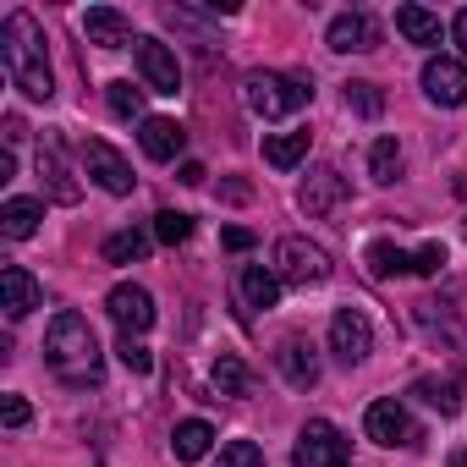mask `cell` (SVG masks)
Listing matches in <instances>:
<instances>
[{
    "mask_svg": "<svg viewBox=\"0 0 467 467\" xmlns=\"http://www.w3.org/2000/svg\"><path fill=\"white\" fill-rule=\"evenodd\" d=\"M396 28L407 45H440V17L423 6H396Z\"/></svg>",
    "mask_w": 467,
    "mask_h": 467,
    "instance_id": "23",
    "label": "cell"
},
{
    "mask_svg": "<svg viewBox=\"0 0 467 467\" xmlns=\"http://www.w3.org/2000/svg\"><path fill=\"white\" fill-rule=\"evenodd\" d=\"M116 352H121V363H127L132 374H149V368H154L149 347H143V341H132V336H121V347H116Z\"/></svg>",
    "mask_w": 467,
    "mask_h": 467,
    "instance_id": "33",
    "label": "cell"
},
{
    "mask_svg": "<svg viewBox=\"0 0 467 467\" xmlns=\"http://www.w3.org/2000/svg\"><path fill=\"white\" fill-rule=\"evenodd\" d=\"M275 363H281L286 385H297V390H314V385H319V352H314V341L286 336V341H281V352H275Z\"/></svg>",
    "mask_w": 467,
    "mask_h": 467,
    "instance_id": "14",
    "label": "cell"
},
{
    "mask_svg": "<svg viewBox=\"0 0 467 467\" xmlns=\"http://www.w3.org/2000/svg\"><path fill=\"white\" fill-rule=\"evenodd\" d=\"M138 72H143V83H149L154 94H182V67H176L171 45L138 39Z\"/></svg>",
    "mask_w": 467,
    "mask_h": 467,
    "instance_id": "11",
    "label": "cell"
},
{
    "mask_svg": "<svg viewBox=\"0 0 467 467\" xmlns=\"http://www.w3.org/2000/svg\"><path fill=\"white\" fill-rule=\"evenodd\" d=\"M275 275L292 281V286H319L330 275V254L308 237H281L275 243Z\"/></svg>",
    "mask_w": 467,
    "mask_h": 467,
    "instance_id": "5",
    "label": "cell"
},
{
    "mask_svg": "<svg viewBox=\"0 0 467 467\" xmlns=\"http://www.w3.org/2000/svg\"><path fill=\"white\" fill-rule=\"evenodd\" d=\"M451 467H467V451H456V456H451Z\"/></svg>",
    "mask_w": 467,
    "mask_h": 467,
    "instance_id": "41",
    "label": "cell"
},
{
    "mask_svg": "<svg viewBox=\"0 0 467 467\" xmlns=\"http://www.w3.org/2000/svg\"><path fill=\"white\" fill-rule=\"evenodd\" d=\"M412 396L418 401H429L434 412H462V379H434V374H423V379H412Z\"/></svg>",
    "mask_w": 467,
    "mask_h": 467,
    "instance_id": "22",
    "label": "cell"
},
{
    "mask_svg": "<svg viewBox=\"0 0 467 467\" xmlns=\"http://www.w3.org/2000/svg\"><path fill=\"white\" fill-rule=\"evenodd\" d=\"M363 429H368L374 445H418V440H423L418 423H412V412H407L401 401H374V407L363 412Z\"/></svg>",
    "mask_w": 467,
    "mask_h": 467,
    "instance_id": "7",
    "label": "cell"
},
{
    "mask_svg": "<svg viewBox=\"0 0 467 467\" xmlns=\"http://www.w3.org/2000/svg\"><path fill=\"white\" fill-rule=\"evenodd\" d=\"M39 176H45V187H50V198H56V203H78V182H72V171H67L61 143H56V138H45V143H39Z\"/></svg>",
    "mask_w": 467,
    "mask_h": 467,
    "instance_id": "18",
    "label": "cell"
},
{
    "mask_svg": "<svg viewBox=\"0 0 467 467\" xmlns=\"http://www.w3.org/2000/svg\"><path fill=\"white\" fill-rule=\"evenodd\" d=\"M292 462L297 467H352V445H347V434L330 418H308L303 434H297Z\"/></svg>",
    "mask_w": 467,
    "mask_h": 467,
    "instance_id": "4",
    "label": "cell"
},
{
    "mask_svg": "<svg viewBox=\"0 0 467 467\" xmlns=\"http://www.w3.org/2000/svg\"><path fill=\"white\" fill-rule=\"evenodd\" d=\"M423 94H429L434 105H445V110L467 105V67H462V61H451V56L423 61Z\"/></svg>",
    "mask_w": 467,
    "mask_h": 467,
    "instance_id": "9",
    "label": "cell"
},
{
    "mask_svg": "<svg viewBox=\"0 0 467 467\" xmlns=\"http://www.w3.org/2000/svg\"><path fill=\"white\" fill-rule=\"evenodd\" d=\"M39 220H45V203H39V198H12L6 209H0V231H6L12 243L34 237V231H39Z\"/></svg>",
    "mask_w": 467,
    "mask_h": 467,
    "instance_id": "21",
    "label": "cell"
},
{
    "mask_svg": "<svg viewBox=\"0 0 467 467\" xmlns=\"http://www.w3.org/2000/svg\"><path fill=\"white\" fill-rule=\"evenodd\" d=\"M138 143H143L149 160H176L182 143H187V132H182V121H171V116H149L143 132H138Z\"/></svg>",
    "mask_w": 467,
    "mask_h": 467,
    "instance_id": "17",
    "label": "cell"
},
{
    "mask_svg": "<svg viewBox=\"0 0 467 467\" xmlns=\"http://www.w3.org/2000/svg\"><path fill=\"white\" fill-rule=\"evenodd\" d=\"M237 286H243V303H248L254 314H259V308H275V303H281V275H275V270H265V265H248Z\"/></svg>",
    "mask_w": 467,
    "mask_h": 467,
    "instance_id": "19",
    "label": "cell"
},
{
    "mask_svg": "<svg viewBox=\"0 0 467 467\" xmlns=\"http://www.w3.org/2000/svg\"><path fill=\"white\" fill-rule=\"evenodd\" d=\"M368 176H374L379 187H390V182L401 176V143H396V138H379V143L368 149Z\"/></svg>",
    "mask_w": 467,
    "mask_h": 467,
    "instance_id": "26",
    "label": "cell"
},
{
    "mask_svg": "<svg viewBox=\"0 0 467 467\" xmlns=\"http://www.w3.org/2000/svg\"><path fill=\"white\" fill-rule=\"evenodd\" d=\"M368 270H374L379 281H390V275H407V270H412V254H401L396 243H368Z\"/></svg>",
    "mask_w": 467,
    "mask_h": 467,
    "instance_id": "27",
    "label": "cell"
},
{
    "mask_svg": "<svg viewBox=\"0 0 467 467\" xmlns=\"http://www.w3.org/2000/svg\"><path fill=\"white\" fill-rule=\"evenodd\" d=\"M105 99H110V116H121V121H138V116H143V88H132V83H110ZM143 121H149V116H143Z\"/></svg>",
    "mask_w": 467,
    "mask_h": 467,
    "instance_id": "30",
    "label": "cell"
},
{
    "mask_svg": "<svg viewBox=\"0 0 467 467\" xmlns=\"http://www.w3.org/2000/svg\"><path fill=\"white\" fill-rule=\"evenodd\" d=\"M0 418H6V429H23V423H28V401H23V396H6Z\"/></svg>",
    "mask_w": 467,
    "mask_h": 467,
    "instance_id": "35",
    "label": "cell"
},
{
    "mask_svg": "<svg viewBox=\"0 0 467 467\" xmlns=\"http://www.w3.org/2000/svg\"><path fill=\"white\" fill-rule=\"evenodd\" d=\"M209 445H214V429H209L203 418H187V423H176V434H171V456H176V462H203Z\"/></svg>",
    "mask_w": 467,
    "mask_h": 467,
    "instance_id": "20",
    "label": "cell"
},
{
    "mask_svg": "<svg viewBox=\"0 0 467 467\" xmlns=\"http://www.w3.org/2000/svg\"><path fill=\"white\" fill-rule=\"evenodd\" d=\"M220 198H231V203H248V198H254V187H248V182H220Z\"/></svg>",
    "mask_w": 467,
    "mask_h": 467,
    "instance_id": "36",
    "label": "cell"
},
{
    "mask_svg": "<svg viewBox=\"0 0 467 467\" xmlns=\"http://www.w3.org/2000/svg\"><path fill=\"white\" fill-rule=\"evenodd\" d=\"M12 171H17V154H12V149H0V182H12Z\"/></svg>",
    "mask_w": 467,
    "mask_h": 467,
    "instance_id": "40",
    "label": "cell"
},
{
    "mask_svg": "<svg viewBox=\"0 0 467 467\" xmlns=\"http://www.w3.org/2000/svg\"><path fill=\"white\" fill-rule=\"evenodd\" d=\"M0 67H6L12 88H23L28 99H50L56 83H50V56H45V28L34 23V12H12L0 23Z\"/></svg>",
    "mask_w": 467,
    "mask_h": 467,
    "instance_id": "1",
    "label": "cell"
},
{
    "mask_svg": "<svg viewBox=\"0 0 467 467\" xmlns=\"http://www.w3.org/2000/svg\"><path fill=\"white\" fill-rule=\"evenodd\" d=\"M203 176H209V171H203L198 160H187V165H182V182H187V187H203Z\"/></svg>",
    "mask_w": 467,
    "mask_h": 467,
    "instance_id": "38",
    "label": "cell"
},
{
    "mask_svg": "<svg viewBox=\"0 0 467 467\" xmlns=\"http://www.w3.org/2000/svg\"><path fill=\"white\" fill-rule=\"evenodd\" d=\"M45 363L56 368V379H67V385H78V390H88V385L105 379L99 336H94V325H88L83 314H72V308H61V314L50 319V330H45Z\"/></svg>",
    "mask_w": 467,
    "mask_h": 467,
    "instance_id": "2",
    "label": "cell"
},
{
    "mask_svg": "<svg viewBox=\"0 0 467 467\" xmlns=\"http://www.w3.org/2000/svg\"><path fill=\"white\" fill-rule=\"evenodd\" d=\"M225 248H237V254H248V248H254V231H237V225H231V231H225Z\"/></svg>",
    "mask_w": 467,
    "mask_h": 467,
    "instance_id": "37",
    "label": "cell"
},
{
    "mask_svg": "<svg viewBox=\"0 0 467 467\" xmlns=\"http://www.w3.org/2000/svg\"><path fill=\"white\" fill-rule=\"evenodd\" d=\"M330 50L336 56H363V50H379V23L368 12H341L330 23Z\"/></svg>",
    "mask_w": 467,
    "mask_h": 467,
    "instance_id": "12",
    "label": "cell"
},
{
    "mask_svg": "<svg viewBox=\"0 0 467 467\" xmlns=\"http://www.w3.org/2000/svg\"><path fill=\"white\" fill-rule=\"evenodd\" d=\"M379 88L374 83H347V110H358V116H379Z\"/></svg>",
    "mask_w": 467,
    "mask_h": 467,
    "instance_id": "32",
    "label": "cell"
},
{
    "mask_svg": "<svg viewBox=\"0 0 467 467\" xmlns=\"http://www.w3.org/2000/svg\"><path fill=\"white\" fill-rule=\"evenodd\" d=\"M308 132H275V138H265V160L275 165V171H292V165H303L308 160Z\"/></svg>",
    "mask_w": 467,
    "mask_h": 467,
    "instance_id": "24",
    "label": "cell"
},
{
    "mask_svg": "<svg viewBox=\"0 0 467 467\" xmlns=\"http://www.w3.org/2000/svg\"><path fill=\"white\" fill-rule=\"evenodd\" d=\"M154 237H160L165 248L187 243V237H192V214H182V209H160V214H154Z\"/></svg>",
    "mask_w": 467,
    "mask_h": 467,
    "instance_id": "29",
    "label": "cell"
},
{
    "mask_svg": "<svg viewBox=\"0 0 467 467\" xmlns=\"http://www.w3.org/2000/svg\"><path fill=\"white\" fill-rule=\"evenodd\" d=\"M0 308H6V319H28L39 308V281L23 270V265H6L0 270Z\"/></svg>",
    "mask_w": 467,
    "mask_h": 467,
    "instance_id": "15",
    "label": "cell"
},
{
    "mask_svg": "<svg viewBox=\"0 0 467 467\" xmlns=\"http://www.w3.org/2000/svg\"><path fill=\"white\" fill-rule=\"evenodd\" d=\"M330 352H336L347 368L374 352V325L363 319V308H336V319H330Z\"/></svg>",
    "mask_w": 467,
    "mask_h": 467,
    "instance_id": "6",
    "label": "cell"
},
{
    "mask_svg": "<svg viewBox=\"0 0 467 467\" xmlns=\"http://www.w3.org/2000/svg\"><path fill=\"white\" fill-rule=\"evenodd\" d=\"M440 265H445V248H440V243H429V248L412 254V270H418V275H440Z\"/></svg>",
    "mask_w": 467,
    "mask_h": 467,
    "instance_id": "34",
    "label": "cell"
},
{
    "mask_svg": "<svg viewBox=\"0 0 467 467\" xmlns=\"http://www.w3.org/2000/svg\"><path fill=\"white\" fill-rule=\"evenodd\" d=\"M83 165H88V176H94L105 192H116V198H127V192H132V165H127L110 143L88 138V143H83Z\"/></svg>",
    "mask_w": 467,
    "mask_h": 467,
    "instance_id": "10",
    "label": "cell"
},
{
    "mask_svg": "<svg viewBox=\"0 0 467 467\" xmlns=\"http://www.w3.org/2000/svg\"><path fill=\"white\" fill-rule=\"evenodd\" d=\"M451 39L462 45V56H467V12H456V23H451Z\"/></svg>",
    "mask_w": 467,
    "mask_h": 467,
    "instance_id": "39",
    "label": "cell"
},
{
    "mask_svg": "<svg viewBox=\"0 0 467 467\" xmlns=\"http://www.w3.org/2000/svg\"><path fill=\"white\" fill-rule=\"evenodd\" d=\"M243 99H248L254 116L281 121V116H292V110H303L314 99V83L308 78H286V72H254L243 83Z\"/></svg>",
    "mask_w": 467,
    "mask_h": 467,
    "instance_id": "3",
    "label": "cell"
},
{
    "mask_svg": "<svg viewBox=\"0 0 467 467\" xmlns=\"http://www.w3.org/2000/svg\"><path fill=\"white\" fill-rule=\"evenodd\" d=\"M149 254V231H116L105 237V265H138Z\"/></svg>",
    "mask_w": 467,
    "mask_h": 467,
    "instance_id": "25",
    "label": "cell"
},
{
    "mask_svg": "<svg viewBox=\"0 0 467 467\" xmlns=\"http://www.w3.org/2000/svg\"><path fill=\"white\" fill-rule=\"evenodd\" d=\"M248 368H243V358H231V352H220V363H214V390L220 396H248Z\"/></svg>",
    "mask_w": 467,
    "mask_h": 467,
    "instance_id": "28",
    "label": "cell"
},
{
    "mask_svg": "<svg viewBox=\"0 0 467 467\" xmlns=\"http://www.w3.org/2000/svg\"><path fill=\"white\" fill-rule=\"evenodd\" d=\"M214 467H265V451L254 440H231V445H220Z\"/></svg>",
    "mask_w": 467,
    "mask_h": 467,
    "instance_id": "31",
    "label": "cell"
},
{
    "mask_svg": "<svg viewBox=\"0 0 467 467\" xmlns=\"http://www.w3.org/2000/svg\"><path fill=\"white\" fill-rule=\"evenodd\" d=\"M83 34H88V45H99V50H121V45L132 39V23H127L116 6H88V12H83Z\"/></svg>",
    "mask_w": 467,
    "mask_h": 467,
    "instance_id": "16",
    "label": "cell"
},
{
    "mask_svg": "<svg viewBox=\"0 0 467 467\" xmlns=\"http://www.w3.org/2000/svg\"><path fill=\"white\" fill-rule=\"evenodd\" d=\"M341 198H347V176H341L336 165L308 171V182H303V192H297V203H303L308 214H330V209H341Z\"/></svg>",
    "mask_w": 467,
    "mask_h": 467,
    "instance_id": "13",
    "label": "cell"
},
{
    "mask_svg": "<svg viewBox=\"0 0 467 467\" xmlns=\"http://www.w3.org/2000/svg\"><path fill=\"white\" fill-rule=\"evenodd\" d=\"M105 308H110V319H116L121 336H143V330L154 325V297H149L143 286H132V281H121V286L105 297Z\"/></svg>",
    "mask_w": 467,
    "mask_h": 467,
    "instance_id": "8",
    "label": "cell"
}]
</instances>
